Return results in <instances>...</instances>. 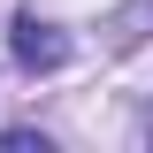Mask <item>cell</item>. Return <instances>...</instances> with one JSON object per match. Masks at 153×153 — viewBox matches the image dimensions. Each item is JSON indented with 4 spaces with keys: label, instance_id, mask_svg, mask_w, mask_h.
Returning <instances> with one entry per match:
<instances>
[{
    "label": "cell",
    "instance_id": "cell-1",
    "mask_svg": "<svg viewBox=\"0 0 153 153\" xmlns=\"http://www.w3.org/2000/svg\"><path fill=\"white\" fill-rule=\"evenodd\" d=\"M8 54H16L23 69H61V61H69V38L38 16V8H23V16L8 23Z\"/></svg>",
    "mask_w": 153,
    "mask_h": 153
},
{
    "label": "cell",
    "instance_id": "cell-2",
    "mask_svg": "<svg viewBox=\"0 0 153 153\" xmlns=\"http://www.w3.org/2000/svg\"><path fill=\"white\" fill-rule=\"evenodd\" d=\"M115 46H138V38H153V0H130V8H115Z\"/></svg>",
    "mask_w": 153,
    "mask_h": 153
},
{
    "label": "cell",
    "instance_id": "cell-3",
    "mask_svg": "<svg viewBox=\"0 0 153 153\" xmlns=\"http://www.w3.org/2000/svg\"><path fill=\"white\" fill-rule=\"evenodd\" d=\"M138 130H146V146H153V107H146V123H138Z\"/></svg>",
    "mask_w": 153,
    "mask_h": 153
}]
</instances>
